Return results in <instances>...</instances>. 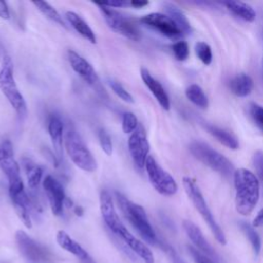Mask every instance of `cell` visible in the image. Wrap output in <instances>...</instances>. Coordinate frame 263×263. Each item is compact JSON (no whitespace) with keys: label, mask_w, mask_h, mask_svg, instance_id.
Returning a JSON list of instances; mask_svg holds the SVG:
<instances>
[{"label":"cell","mask_w":263,"mask_h":263,"mask_svg":"<svg viewBox=\"0 0 263 263\" xmlns=\"http://www.w3.org/2000/svg\"><path fill=\"white\" fill-rule=\"evenodd\" d=\"M235 188V209L238 214L249 216L260 197V182L250 170L240 167L233 173Z\"/></svg>","instance_id":"1"},{"label":"cell","mask_w":263,"mask_h":263,"mask_svg":"<svg viewBox=\"0 0 263 263\" xmlns=\"http://www.w3.org/2000/svg\"><path fill=\"white\" fill-rule=\"evenodd\" d=\"M115 198L122 215L140 236L148 243L156 245L158 242L156 233L151 226L143 206L129 200L120 192H115Z\"/></svg>","instance_id":"2"},{"label":"cell","mask_w":263,"mask_h":263,"mask_svg":"<svg viewBox=\"0 0 263 263\" xmlns=\"http://www.w3.org/2000/svg\"><path fill=\"white\" fill-rule=\"evenodd\" d=\"M0 90L20 117H26L27 104L15 82L13 63L9 55L2 58L0 66Z\"/></svg>","instance_id":"3"},{"label":"cell","mask_w":263,"mask_h":263,"mask_svg":"<svg viewBox=\"0 0 263 263\" xmlns=\"http://www.w3.org/2000/svg\"><path fill=\"white\" fill-rule=\"evenodd\" d=\"M182 182H183V186H184L187 196L189 197V199L193 203L196 211L200 214L202 219L205 221V223L210 227V229L213 232L217 241L221 245H226L225 234H224L222 228L217 223L210 208L208 206V203H206L198 185L196 184V182L190 177H184Z\"/></svg>","instance_id":"4"},{"label":"cell","mask_w":263,"mask_h":263,"mask_svg":"<svg viewBox=\"0 0 263 263\" xmlns=\"http://www.w3.org/2000/svg\"><path fill=\"white\" fill-rule=\"evenodd\" d=\"M65 149L72 162L86 173L97 170V160L83 142L79 134L72 127H68L64 137Z\"/></svg>","instance_id":"5"},{"label":"cell","mask_w":263,"mask_h":263,"mask_svg":"<svg viewBox=\"0 0 263 263\" xmlns=\"http://www.w3.org/2000/svg\"><path fill=\"white\" fill-rule=\"evenodd\" d=\"M191 154L201 163L224 177H230L234 173L232 162L223 154L212 148L209 144L194 141L189 145Z\"/></svg>","instance_id":"6"},{"label":"cell","mask_w":263,"mask_h":263,"mask_svg":"<svg viewBox=\"0 0 263 263\" xmlns=\"http://www.w3.org/2000/svg\"><path fill=\"white\" fill-rule=\"evenodd\" d=\"M95 4L99 6L105 22L112 31L133 41L140 40L141 32L132 20L127 18L117 10L104 5L102 2H95Z\"/></svg>","instance_id":"7"},{"label":"cell","mask_w":263,"mask_h":263,"mask_svg":"<svg viewBox=\"0 0 263 263\" xmlns=\"http://www.w3.org/2000/svg\"><path fill=\"white\" fill-rule=\"evenodd\" d=\"M145 170L151 185L159 194L163 196H173L176 194L178 191L177 182L159 165L153 156H148L145 163Z\"/></svg>","instance_id":"8"},{"label":"cell","mask_w":263,"mask_h":263,"mask_svg":"<svg viewBox=\"0 0 263 263\" xmlns=\"http://www.w3.org/2000/svg\"><path fill=\"white\" fill-rule=\"evenodd\" d=\"M16 246L24 257L34 263H50L53 257L48 249L30 237L25 231L15 232Z\"/></svg>","instance_id":"9"},{"label":"cell","mask_w":263,"mask_h":263,"mask_svg":"<svg viewBox=\"0 0 263 263\" xmlns=\"http://www.w3.org/2000/svg\"><path fill=\"white\" fill-rule=\"evenodd\" d=\"M8 192L17 217L27 228H31V203L30 198L25 191L23 180L21 179L12 183H8Z\"/></svg>","instance_id":"10"},{"label":"cell","mask_w":263,"mask_h":263,"mask_svg":"<svg viewBox=\"0 0 263 263\" xmlns=\"http://www.w3.org/2000/svg\"><path fill=\"white\" fill-rule=\"evenodd\" d=\"M68 61L73 71L88 85L95 88L102 95L105 93V89L100 83L99 76L95 71L93 67L79 53L74 50H68Z\"/></svg>","instance_id":"11"},{"label":"cell","mask_w":263,"mask_h":263,"mask_svg":"<svg viewBox=\"0 0 263 263\" xmlns=\"http://www.w3.org/2000/svg\"><path fill=\"white\" fill-rule=\"evenodd\" d=\"M127 147L129 154L135 162V164L139 168L145 167L146 160L149 156V149L150 145L147 139L146 132L142 125L139 126L134 130L128 140H127Z\"/></svg>","instance_id":"12"},{"label":"cell","mask_w":263,"mask_h":263,"mask_svg":"<svg viewBox=\"0 0 263 263\" xmlns=\"http://www.w3.org/2000/svg\"><path fill=\"white\" fill-rule=\"evenodd\" d=\"M140 22L171 39H176L183 35L174 21L164 13L151 12L142 16Z\"/></svg>","instance_id":"13"},{"label":"cell","mask_w":263,"mask_h":263,"mask_svg":"<svg viewBox=\"0 0 263 263\" xmlns=\"http://www.w3.org/2000/svg\"><path fill=\"white\" fill-rule=\"evenodd\" d=\"M42 185L52 214L55 216L62 215L67 199L64 187L55 178L50 175H47L44 178Z\"/></svg>","instance_id":"14"},{"label":"cell","mask_w":263,"mask_h":263,"mask_svg":"<svg viewBox=\"0 0 263 263\" xmlns=\"http://www.w3.org/2000/svg\"><path fill=\"white\" fill-rule=\"evenodd\" d=\"M0 170L6 176L8 183L21 180V171L14 158L13 147L9 140H4L0 144Z\"/></svg>","instance_id":"15"},{"label":"cell","mask_w":263,"mask_h":263,"mask_svg":"<svg viewBox=\"0 0 263 263\" xmlns=\"http://www.w3.org/2000/svg\"><path fill=\"white\" fill-rule=\"evenodd\" d=\"M100 210L108 229L113 234H117L118 231L124 227V225L119 219V216L115 210L111 194L106 190L102 191L100 194Z\"/></svg>","instance_id":"16"},{"label":"cell","mask_w":263,"mask_h":263,"mask_svg":"<svg viewBox=\"0 0 263 263\" xmlns=\"http://www.w3.org/2000/svg\"><path fill=\"white\" fill-rule=\"evenodd\" d=\"M118 238H120L126 247L130 250V252L138 255L145 263H154V256L151 250L140 239L134 236L126 227H122L117 234H115Z\"/></svg>","instance_id":"17"},{"label":"cell","mask_w":263,"mask_h":263,"mask_svg":"<svg viewBox=\"0 0 263 263\" xmlns=\"http://www.w3.org/2000/svg\"><path fill=\"white\" fill-rule=\"evenodd\" d=\"M183 227L185 232L187 233L190 240L193 242L195 248L200 251L205 256L210 257L213 260L218 259V255L215 252V250L212 248V246L209 243V241L203 236L201 230L198 226H196L192 221L184 220L183 221Z\"/></svg>","instance_id":"18"},{"label":"cell","mask_w":263,"mask_h":263,"mask_svg":"<svg viewBox=\"0 0 263 263\" xmlns=\"http://www.w3.org/2000/svg\"><path fill=\"white\" fill-rule=\"evenodd\" d=\"M140 75H141V78H142L144 84L148 87V89L154 96V98L156 99V101L158 102L160 107L164 110H170V108H171L170 98H168L165 89L161 85V83L158 80H156L146 68H141Z\"/></svg>","instance_id":"19"},{"label":"cell","mask_w":263,"mask_h":263,"mask_svg":"<svg viewBox=\"0 0 263 263\" xmlns=\"http://www.w3.org/2000/svg\"><path fill=\"white\" fill-rule=\"evenodd\" d=\"M48 134L51 140L57 157L60 159L63 154V141H64V124L61 117L52 114L48 120Z\"/></svg>","instance_id":"20"},{"label":"cell","mask_w":263,"mask_h":263,"mask_svg":"<svg viewBox=\"0 0 263 263\" xmlns=\"http://www.w3.org/2000/svg\"><path fill=\"white\" fill-rule=\"evenodd\" d=\"M65 17L69 25L84 39L89 41L90 43L95 44L97 42L96 35L91 28L88 26V24L76 12L74 11H67L65 13Z\"/></svg>","instance_id":"21"},{"label":"cell","mask_w":263,"mask_h":263,"mask_svg":"<svg viewBox=\"0 0 263 263\" xmlns=\"http://www.w3.org/2000/svg\"><path fill=\"white\" fill-rule=\"evenodd\" d=\"M57 242L62 249H64L65 251H67L71 254H73L78 259H80V261L84 260L88 257L87 252L64 230H59L58 231V233H57Z\"/></svg>","instance_id":"22"},{"label":"cell","mask_w":263,"mask_h":263,"mask_svg":"<svg viewBox=\"0 0 263 263\" xmlns=\"http://www.w3.org/2000/svg\"><path fill=\"white\" fill-rule=\"evenodd\" d=\"M254 87L253 79L247 73H239L235 75L230 81L231 91L239 98L248 97Z\"/></svg>","instance_id":"23"},{"label":"cell","mask_w":263,"mask_h":263,"mask_svg":"<svg viewBox=\"0 0 263 263\" xmlns=\"http://www.w3.org/2000/svg\"><path fill=\"white\" fill-rule=\"evenodd\" d=\"M203 126L208 130V133L211 134L215 139H217L218 142H220L222 145L232 150H236L238 148L239 144L237 139L228 130L210 123H204Z\"/></svg>","instance_id":"24"},{"label":"cell","mask_w":263,"mask_h":263,"mask_svg":"<svg viewBox=\"0 0 263 263\" xmlns=\"http://www.w3.org/2000/svg\"><path fill=\"white\" fill-rule=\"evenodd\" d=\"M164 10L166 12V15H168L174 21V23L177 25L183 35L191 33V25L187 16L178 6L172 3H164Z\"/></svg>","instance_id":"25"},{"label":"cell","mask_w":263,"mask_h":263,"mask_svg":"<svg viewBox=\"0 0 263 263\" xmlns=\"http://www.w3.org/2000/svg\"><path fill=\"white\" fill-rule=\"evenodd\" d=\"M223 4L234 15L238 16L239 18H241L246 22L251 23V22H254L256 20V12H255L254 8L246 2L228 1V2H223Z\"/></svg>","instance_id":"26"},{"label":"cell","mask_w":263,"mask_h":263,"mask_svg":"<svg viewBox=\"0 0 263 263\" xmlns=\"http://www.w3.org/2000/svg\"><path fill=\"white\" fill-rule=\"evenodd\" d=\"M35 7L48 20L52 21L53 23L60 25L61 27L68 29L66 22L63 20L62 15L54 9V7H52L48 2L46 1H33L32 2Z\"/></svg>","instance_id":"27"},{"label":"cell","mask_w":263,"mask_h":263,"mask_svg":"<svg viewBox=\"0 0 263 263\" xmlns=\"http://www.w3.org/2000/svg\"><path fill=\"white\" fill-rule=\"evenodd\" d=\"M185 95L187 99L194 104L195 106L201 108V109H206L209 106V100L202 88L197 85V84H190L186 90Z\"/></svg>","instance_id":"28"},{"label":"cell","mask_w":263,"mask_h":263,"mask_svg":"<svg viewBox=\"0 0 263 263\" xmlns=\"http://www.w3.org/2000/svg\"><path fill=\"white\" fill-rule=\"evenodd\" d=\"M25 167H26L28 186L32 190H35L36 188H38V186L42 180L43 168L40 165L31 162L29 159L27 162H25Z\"/></svg>","instance_id":"29"},{"label":"cell","mask_w":263,"mask_h":263,"mask_svg":"<svg viewBox=\"0 0 263 263\" xmlns=\"http://www.w3.org/2000/svg\"><path fill=\"white\" fill-rule=\"evenodd\" d=\"M239 227L242 230V232L246 234V236L248 237L254 252L256 254H259L260 250H261V239H260L259 234L255 230L254 226L247 222L241 221V222H239Z\"/></svg>","instance_id":"30"},{"label":"cell","mask_w":263,"mask_h":263,"mask_svg":"<svg viewBox=\"0 0 263 263\" xmlns=\"http://www.w3.org/2000/svg\"><path fill=\"white\" fill-rule=\"evenodd\" d=\"M195 53L197 55V58L201 61L202 64L204 65H210L212 63L213 60V53H212V49L211 46L203 42V41H198L195 44Z\"/></svg>","instance_id":"31"},{"label":"cell","mask_w":263,"mask_h":263,"mask_svg":"<svg viewBox=\"0 0 263 263\" xmlns=\"http://www.w3.org/2000/svg\"><path fill=\"white\" fill-rule=\"evenodd\" d=\"M109 84H110V87L113 90V92L119 99H121L123 102L129 103V104L135 103V100H134L133 96L123 87V85L121 83H119L118 81H115V80H110Z\"/></svg>","instance_id":"32"},{"label":"cell","mask_w":263,"mask_h":263,"mask_svg":"<svg viewBox=\"0 0 263 263\" xmlns=\"http://www.w3.org/2000/svg\"><path fill=\"white\" fill-rule=\"evenodd\" d=\"M122 130L125 134H132L139 126L138 119L133 112H125L122 116Z\"/></svg>","instance_id":"33"},{"label":"cell","mask_w":263,"mask_h":263,"mask_svg":"<svg viewBox=\"0 0 263 263\" xmlns=\"http://www.w3.org/2000/svg\"><path fill=\"white\" fill-rule=\"evenodd\" d=\"M172 50L174 52V55L176 58V60L178 61H185L187 60L188 55H189V46L187 44L186 41H177L172 45Z\"/></svg>","instance_id":"34"},{"label":"cell","mask_w":263,"mask_h":263,"mask_svg":"<svg viewBox=\"0 0 263 263\" xmlns=\"http://www.w3.org/2000/svg\"><path fill=\"white\" fill-rule=\"evenodd\" d=\"M98 138H99V142L102 150L104 151L105 154L110 156L113 152V144H112L111 136L105 129H100L98 133Z\"/></svg>","instance_id":"35"},{"label":"cell","mask_w":263,"mask_h":263,"mask_svg":"<svg viewBox=\"0 0 263 263\" xmlns=\"http://www.w3.org/2000/svg\"><path fill=\"white\" fill-rule=\"evenodd\" d=\"M249 112L254 123L257 125L259 129L263 132V106L256 103H252L250 105Z\"/></svg>","instance_id":"36"},{"label":"cell","mask_w":263,"mask_h":263,"mask_svg":"<svg viewBox=\"0 0 263 263\" xmlns=\"http://www.w3.org/2000/svg\"><path fill=\"white\" fill-rule=\"evenodd\" d=\"M253 164L257 178L263 181V150H257L253 156Z\"/></svg>","instance_id":"37"},{"label":"cell","mask_w":263,"mask_h":263,"mask_svg":"<svg viewBox=\"0 0 263 263\" xmlns=\"http://www.w3.org/2000/svg\"><path fill=\"white\" fill-rule=\"evenodd\" d=\"M0 17L3 20H9L10 18V12L8 5L5 1L0 0Z\"/></svg>","instance_id":"38"},{"label":"cell","mask_w":263,"mask_h":263,"mask_svg":"<svg viewBox=\"0 0 263 263\" xmlns=\"http://www.w3.org/2000/svg\"><path fill=\"white\" fill-rule=\"evenodd\" d=\"M104 5L110 8H119L129 6V1H111V2H102Z\"/></svg>","instance_id":"39"},{"label":"cell","mask_w":263,"mask_h":263,"mask_svg":"<svg viewBox=\"0 0 263 263\" xmlns=\"http://www.w3.org/2000/svg\"><path fill=\"white\" fill-rule=\"evenodd\" d=\"M253 226L254 227H261V226H263V209H261L259 211V213L257 214V216L255 217V219L253 221Z\"/></svg>","instance_id":"40"},{"label":"cell","mask_w":263,"mask_h":263,"mask_svg":"<svg viewBox=\"0 0 263 263\" xmlns=\"http://www.w3.org/2000/svg\"><path fill=\"white\" fill-rule=\"evenodd\" d=\"M166 252L168 253V255H170V257H171L173 263H185L184 261H182V260L179 258V256L175 253V251L172 250L170 247L166 249Z\"/></svg>","instance_id":"41"},{"label":"cell","mask_w":263,"mask_h":263,"mask_svg":"<svg viewBox=\"0 0 263 263\" xmlns=\"http://www.w3.org/2000/svg\"><path fill=\"white\" fill-rule=\"evenodd\" d=\"M149 2L148 1H140V0H133L129 1V6H133L134 8H142L146 6Z\"/></svg>","instance_id":"42"},{"label":"cell","mask_w":263,"mask_h":263,"mask_svg":"<svg viewBox=\"0 0 263 263\" xmlns=\"http://www.w3.org/2000/svg\"><path fill=\"white\" fill-rule=\"evenodd\" d=\"M74 212H75V214H76L77 216H82V214H83V210H82V208L79 206V205L75 208Z\"/></svg>","instance_id":"43"},{"label":"cell","mask_w":263,"mask_h":263,"mask_svg":"<svg viewBox=\"0 0 263 263\" xmlns=\"http://www.w3.org/2000/svg\"><path fill=\"white\" fill-rule=\"evenodd\" d=\"M81 263H96V262H93V260L88 256L86 259L81 260Z\"/></svg>","instance_id":"44"},{"label":"cell","mask_w":263,"mask_h":263,"mask_svg":"<svg viewBox=\"0 0 263 263\" xmlns=\"http://www.w3.org/2000/svg\"><path fill=\"white\" fill-rule=\"evenodd\" d=\"M212 263H216V262H212Z\"/></svg>","instance_id":"45"}]
</instances>
